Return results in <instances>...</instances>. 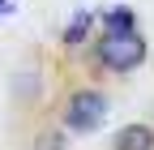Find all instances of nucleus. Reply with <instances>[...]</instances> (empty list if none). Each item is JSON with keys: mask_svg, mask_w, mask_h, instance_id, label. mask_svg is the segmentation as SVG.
<instances>
[{"mask_svg": "<svg viewBox=\"0 0 154 150\" xmlns=\"http://www.w3.org/2000/svg\"><path fill=\"white\" fill-rule=\"evenodd\" d=\"M34 150H69V142H64V133H60V129H38Z\"/></svg>", "mask_w": 154, "mask_h": 150, "instance_id": "6", "label": "nucleus"}, {"mask_svg": "<svg viewBox=\"0 0 154 150\" xmlns=\"http://www.w3.org/2000/svg\"><path fill=\"white\" fill-rule=\"evenodd\" d=\"M133 30H137L133 9H107L103 13V34H133Z\"/></svg>", "mask_w": 154, "mask_h": 150, "instance_id": "4", "label": "nucleus"}, {"mask_svg": "<svg viewBox=\"0 0 154 150\" xmlns=\"http://www.w3.org/2000/svg\"><path fill=\"white\" fill-rule=\"evenodd\" d=\"M111 150H154V129L150 124H124L111 137Z\"/></svg>", "mask_w": 154, "mask_h": 150, "instance_id": "3", "label": "nucleus"}, {"mask_svg": "<svg viewBox=\"0 0 154 150\" xmlns=\"http://www.w3.org/2000/svg\"><path fill=\"white\" fill-rule=\"evenodd\" d=\"M94 60H99L107 73H133L146 64V39L137 30L133 34H103L94 43Z\"/></svg>", "mask_w": 154, "mask_h": 150, "instance_id": "1", "label": "nucleus"}, {"mask_svg": "<svg viewBox=\"0 0 154 150\" xmlns=\"http://www.w3.org/2000/svg\"><path fill=\"white\" fill-rule=\"evenodd\" d=\"M103 120H107V99L99 95V90L82 86V90H73V95L64 99V124L73 129V133H94Z\"/></svg>", "mask_w": 154, "mask_h": 150, "instance_id": "2", "label": "nucleus"}, {"mask_svg": "<svg viewBox=\"0 0 154 150\" xmlns=\"http://www.w3.org/2000/svg\"><path fill=\"white\" fill-rule=\"evenodd\" d=\"M0 13H5V17H9V13H13V5H9V0H0Z\"/></svg>", "mask_w": 154, "mask_h": 150, "instance_id": "7", "label": "nucleus"}, {"mask_svg": "<svg viewBox=\"0 0 154 150\" xmlns=\"http://www.w3.org/2000/svg\"><path fill=\"white\" fill-rule=\"evenodd\" d=\"M90 26H94V13H90V9L73 13V22H69V30H64V47H82L86 34H90Z\"/></svg>", "mask_w": 154, "mask_h": 150, "instance_id": "5", "label": "nucleus"}]
</instances>
